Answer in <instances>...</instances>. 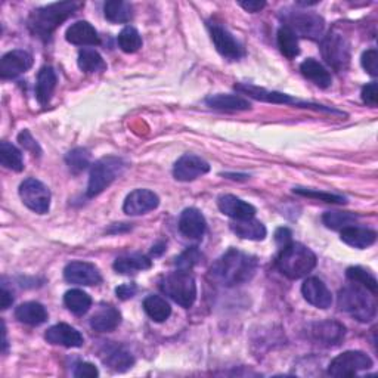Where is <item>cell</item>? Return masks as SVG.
Instances as JSON below:
<instances>
[{"instance_id": "1", "label": "cell", "mask_w": 378, "mask_h": 378, "mask_svg": "<svg viewBox=\"0 0 378 378\" xmlns=\"http://www.w3.org/2000/svg\"><path fill=\"white\" fill-rule=\"evenodd\" d=\"M257 270V259L237 248H229L210 267V277L225 287L248 282Z\"/></svg>"}, {"instance_id": "2", "label": "cell", "mask_w": 378, "mask_h": 378, "mask_svg": "<svg viewBox=\"0 0 378 378\" xmlns=\"http://www.w3.org/2000/svg\"><path fill=\"white\" fill-rule=\"evenodd\" d=\"M80 6L81 5L76 2H61L39 8L33 11L29 18V29L37 37L46 40L64 21L73 16Z\"/></svg>"}, {"instance_id": "3", "label": "cell", "mask_w": 378, "mask_h": 378, "mask_svg": "<svg viewBox=\"0 0 378 378\" xmlns=\"http://www.w3.org/2000/svg\"><path fill=\"white\" fill-rule=\"evenodd\" d=\"M277 266L282 275L290 280L307 277L317 266V256L313 251L300 242L285 245L277 259Z\"/></svg>"}, {"instance_id": "4", "label": "cell", "mask_w": 378, "mask_h": 378, "mask_svg": "<svg viewBox=\"0 0 378 378\" xmlns=\"http://www.w3.org/2000/svg\"><path fill=\"white\" fill-rule=\"evenodd\" d=\"M375 294L359 284H352L340 290L339 307L349 313L352 318L359 322H369L375 318L377 305L374 300Z\"/></svg>"}, {"instance_id": "5", "label": "cell", "mask_w": 378, "mask_h": 378, "mask_svg": "<svg viewBox=\"0 0 378 378\" xmlns=\"http://www.w3.org/2000/svg\"><path fill=\"white\" fill-rule=\"evenodd\" d=\"M161 291L182 307H191L197 299L195 278L188 270H176L160 282Z\"/></svg>"}, {"instance_id": "6", "label": "cell", "mask_w": 378, "mask_h": 378, "mask_svg": "<svg viewBox=\"0 0 378 378\" xmlns=\"http://www.w3.org/2000/svg\"><path fill=\"white\" fill-rule=\"evenodd\" d=\"M126 169V163L118 157H103L91 169L86 195L93 198L105 191Z\"/></svg>"}, {"instance_id": "7", "label": "cell", "mask_w": 378, "mask_h": 378, "mask_svg": "<svg viewBox=\"0 0 378 378\" xmlns=\"http://www.w3.org/2000/svg\"><path fill=\"white\" fill-rule=\"evenodd\" d=\"M322 58L335 71H344L350 64V44L337 29L331 30L321 44Z\"/></svg>"}, {"instance_id": "8", "label": "cell", "mask_w": 378, "mask_h": 378, "mask_svg": "<svg viewBox=\"0 0 378 378\" xmlns=\"http://www.w3.org/2000/svg\"><path fill=\"white\" fill-rule=\"evenodd\" d=\"M282 18H284V26L300 37L318 40L325 29L324 18L315 12L287 11L284 12Z\"/></svg>"}, {"instance_id": "9", "label": "cell", "mask_w": 378, "mask_h": 378, "mask_svg": "<svg viewBox=\"0 0 378 378\" xmlns=\"http://www.w3.org/2000/svg\"><path fill=\"white\" fill-rule=\"evenodd\" d=\"M372 359L364 352L349 350L337 358H334L328 367V375L331 377H353L361 371L372 368Z\"/></svg>"}, {"instance_id": "10", "label": "cell", "mask_w": 378, "mask_h": 378, "mask_svg": "<svg viewBox=\"0 0 378 378\" xmlns=\"http://www.w3.org/2000/svg\"><path fill=\"white\" fill-rule=\"evenodd\" d=\"M19 197L24 205L37 215H45L51 208V191L34 178L26 179L19 185Z\"/></svg>"}, {"instance_id": "11", "label": "cell", "mask_w": 378, "mask_h": 378, "mask_svg": "<svg viewBox=\"0 0 378 378\" xmlns=\"http://www.w3.org/2000/svg\"><path fill=\"white\" fill-rule=\"evenodd\" d=\"M235 89L244 95H248L251 98H255L257 101H265V102H272V103H284V105H296V107H302V108H313V110H320V111H331V113H339L335 110L331 108H325L322 105L318 103H310V102H303L299 99H294L290 95L281 93V92H269L265 91L262 88L253 86V85H248V83H244V85H235Z\"/></svg>"}, {"instance_id": "12", "label": "cell", "mask_w": 378, "mask_h": 378, "mask_svg": "<svg viewBox=\"0 0 378 378\" xmlns=\"http://www.w3.org/2000/svg\"><path fill=\"white\" fill-rule=\"evenodd\" d=\"M160 204V198L150 189H135L124 200L123 210L129 216H139L153 212Z\"/></svg>"}, {"instance_id": "13", "label": "cell", "mask_w": 378, "mask_h": 378, "mask_svg": "<svg viewBox=\"0 0 378 378\" xmlns=\"http://www.w3.org/2000/svg\"><path fill=\"white\" fill-rule=\"evenodd\" d=\"M64 278L76 285H98L102 281L98 267L89 262H71L64 269Z\"/></svg>"}, {"instance_id": "14", "label": "cell", "mask_w": 378, "mask_h": 378, "mask_svg": "<svg viewBox=\"0 0 378 378\" xmlns=\"http://www.w3.org/2000/svg\"><path fill=\"white\" fill-rule=\"evenodd\" d=\"M33 67V56L27 51L15 49L4 55L0 61V77L15 78Z\"/></svg>"}, {"instance_id": "15", "label": "cell", "mask_w": 378, "mask_h": 378, "mask_svg": "<svg viewBox=\"0 0 378 378\" xmlns=\"http://www.w3.org/2000/svg\"><path fill=\"white\" fill-rule=\"evenodd\" d=\"M210 172V164L198 155L185 154L182 155L173 169V175L180 182H191Z\"/></svg>"}, {"instance_id": "16", "label": "cell", "mask_w": 378, "mask_h": 378, "mask_svg": "<svg viewBox=\"0 0 378 378\" xmlns=\"http://www.w3.org/2000/svg\"><path fill=\"white\" fill-rule=\"evenodd\" d=\"M210 34L218 49V52L228 58V59H240L244 56V48L240 45V41L230 34L225 27L219 24L210 26Z\"/></svg>"}, {"instance_id": "17", "label": "cell", "mask_w": 378, "mask_h": 378, "mask_svg": "<svg viewBox=\"0 0 378 378\" xmlns=\"http://www.w3.org/2000/svg\"><path fill=\"white\" fill-rule=\"evenodd\" d=\"M99 356H101V359L105 365L110 367L114 371H118V372L128 371L135 364L133 354L117 343L105 344L102 347Z\"/></svg>"}, {"instance_id": "18", "label": "cell", "mask_w": 378, "mask_h": 378, "mask_svg": "<svg viewBox=\"0 0 378 378\" xmlns=\"http://www.w3.org/2000/svg\"><path fill=\"white\" fill-rule=\"evenodd\" d=\"M302 294L307 303L320 309H328L332 303V294L317 277L307 278L302 285Z\"/></svg>"}, {"instance_id": "19", "label": "cell", "mask_w": 378, "mask_h": 378, "mask_svg": "<svg viewBox=\"0 0 378 378\" xmlns=\"http://www.w3.org/2000/svg\"><path fill=\"white\" fill-rule=\"evenodd\" d=\"M346 330L340 322L324 321L310 327L312 339L324 346H337L344 339Z\"/></svg>"}, {"instance_id": "20", "label": "cell", "mask_w": 378, "mask_h": 378, "mask_svg": "<svg viewBox=\"0 0 378 378\" xmlns=\"http://www.w3.org/2000/svg\"><path fill=\"white\" fill-rule=\"evenodd\" d=\"M207 222L198 208H185L179 218V230L186 238L200 240L205 234Z\"/></svg>"}, {"instance_id": "21", "label": "cell", "mask_w": 378, "mask_h": 378, "mask_svg": "<svg viewBox=\"0 0 378 378\" xmlns=\"http://www.w3.org/2000/svg\"><path fill=\"white\" fill-rule=\"evenodd\" d=\"M45 339L51 344L64 347H81L85 343L83 335L68 324H56L51 327L45 334Z\"/></svg>"}, {"instance_id": "22", "label": "cell", "mask_w": 378, "mask_h": 378, "mask_svg": "<svg viewBox=\"0 0 378 378\" xmlns=\"http://www.w3.org/2000/svg\"><path fill=\"white\" fill-rule=\"evenodd\" d=\"M219 210L234 220H245V219H253L256 216V208L241 198L235 195H222L218 200Z\"/></svg>"}, {"instance_id": "23", "label": "cell", "mask_w": 378, "mask_h": 378, "mask_svg": "<svg viewBox=\"0 0 378 378\" xmlns=\"http://www.w3.org/2000/svg\"><path fill=\"white\" fill-rule=\"evenodd\" d=\"M68 44L77 46H96L99 45V36L95 27L88 21H77L71 24L66 33Z\"/></svg>"}, {"instance_id": "24", "label": "cell", "mask_w": 378, "mask_h": 378, "mask_svg": "<svg viewBox=\"0 0 378 378\" xmlns=\"http://www.w3.org/2000/svg\"><path fill=\"white\" fill-rule=\"evenodd\" d=\"M120 322L121 313L111 305H101L91 318V327L99 332L114 331Z\"/></svg>"}, {"instance_id": "25", "label": "cell", "mask_w": 378, "mask_h": 378, "mask_svg": "<svg viewBox=\"0 0 378 378\" xmlns=\"http://www.w3.org/2000/svg\"><path fill=\"white\" fill-rule=\"evenodd\" d=\"M205 103L210 108L218 111H245L251 108V103L248 99L240 95H229V93H218L212 95L205 99Z\"/></svg>"}, {"instance_id": "26", "label": "cell", "mask_w": 378, "mask_h": 378, "mask_svg": "<svg viewBox=\"0 0 378 378\" xmlns=\"http://www.w3.org/2000/svg\"><path fill=\"white\" fill-rule=\"evenodd\" d=\"M342 241L353 248H368L377 241V233L372 229L358 228V226H349L342 229Z\"/></svg>"}, {"instance_id": "27", "label": "cell", "mask_w": 378, "mask_h": 378, "mask_svg": "<svg viewBox=\"0 0 378 378\" xmlns=\"http://www.w3.org/2000/svg\"><path fill=\"white\" fill-rule=\"evenodd\" d=\"M56 88V73L52 67L46 66L40 68L36 81V98L40 105L49 103Z\"/></svg>"}, {"instance_id": "28", "label": "cell", "mask_w": 378, "mask_h": 378, "mask_svg": "<svg viewBox=\"0 0 378 378\" xmlns=\"http://www.w3.org/2000/svg\"><path fill=\"white\" fill-rule=\"evenodd\" d=\"M15 318L27 325H41L48 320V312L44 305L37 302H27L15 309Z\"/></svg>"}, {"instance_id": "29", "label": "cell", "mask_w": 378, "mask_h": 378, "mask_svg": "<svg viewBox=\"0 0 378 378\" xmlns=\"http://www.w3.org/2000/svg\"><path fill=\"white\" fill-rule=\"evenodd\" d=\"M300 71L307 80L313 81L315 85L321 89H327L331 86V83H332L331 74L317 59L309 58V59L303 61L302 66H300Z\"/></svg>"}, {"instance_id": "30", "label": "cell", "mask_w": 378, "mask_h": 378, "mask_svg": "<svg viewBox=\"0 0 378 378\" xmlns=\"http://www.w3.org/2000/svg\"><path fill=\"white\" fill-rule=\"evenodd\" d=\"M230 229H233L234 234H237L238 237L251 241H262L267 234L265 225L256 220L255 218L245 220H235L230 223Z\"/></svg>"}, {"instance_id": "31", "label": "cell", "mask_w": 378, "mask_h": 378, "mask_svg": "<svg viewBox=\"0 0 378 378\" xmlns=\"http://www.w3.org/2000/svg\"><path fill=\"white\" fill-rule=\"evenodd\" d=\"M103 15L110 23L124 24L133 18V9L131 4L123 2V0H110L103 5Z\"/></svg>"}, {"instance_id": "32", "label": "cell", "mask_w": 378, "mask_h": 378, "mask_svg": "<svg viewBox=\"0 0 378 378\" xmlns=\"http://www.w3.org/2000/svg\"><path fill=\"white\" fill-rule=\"evenodd\" d=\"M153 262L142 255H128L121 256L114 262V269L118 274H136L139 270L151 269Z\"/></svg>"}, {"instance_id": "33", "label": "cell", "mask_w": 378, "mask_h": 378, "mask_svg": "<svg viewBox=\"0 0 378 378\" xmlns=\"http://www.w3.org/2000/svg\"><path fill=\"white\" fill-rule=\"evenodd\" d=\"M143 310L155 322H164L172 315V307L167 300L154 294L143 300Z\"/></svg>"}, {"instance_id": "34", "label": "cell", "mask_w": 378, "mask_h": 378, "mask_svg": "<svg viewBox=\"0 0 378 378\" xmlns=\"http://www.w3.org/2000/svg\"><path fill=\"white\" fill-rule=\"evenodd\" d=\"M0 163L5 169L14 170V172H23L24 170V160L23 154L16 148L15 145L9 142L0 143Z\"/></svg>"}, {"instance_id": "35", "label": "cell", "mask_w": 378, "mask_h": 378, "mask_svg": "<svg viewBox=\"0 0 378 378\" xmlns=\"http://www.w3.org/2000/svg\"><path fill=\"white\" fill-rule=\"evenodd\" d=\"M64 305L76 315H85L92 306V299L83 290H70L64 296Z\"/></svg>"}, {"instance_id": "36", "label": "cell", "mask_w": 378, "mask_h": 378, "mask_svg": "<svg viewBox=\"0 0 378 378\" xmlns=\"http://www.w3.org/2000/svg\"><path fill=\"white\" fill-rule=\"evenodd\" d=\"M278 48L281 53L288 59H294L300 53L297 36L285 26L278 30Z\"/></svg>"}, {"instance_id": "37", "label": "cell", "mask_w": 378, "mask_h": 378, "mask_svg": "<svg viewBox=\"0 0 378 378\" xmlns=\"http://www.w3.org/2000/svg\"><path fill=\"white\" fill-rule=\"evenodd\" d=\"M78 67L85 73H98L107 68L103 58L95 49H83L78 53Z\"/></svg>"}, {"instance_id": "38", "label": "cell", "mask_w": 378, "mask_h": 378, "mask_svg": "<svg viewBox=\"0 0 378 378\" xmlns=\"http://www.w3.org/2000/svg\"><path fill=\"white\" fill-rule=\"evenodd\" d=\"M117 44L123 52L135 53L142 48V37L136 29L124 27L117 37Z\"/></svg>"}, {"instance_id": "39", "label": "cell", "mask_w": 378, "mask_h": 378, "mask_svg": "<svg viewBox=\"0 0 378 378\" xmlns=\"http://www.w3.org/2000/svg\"><path fill=\"white\" fill-rule=\"evenodd\" d=\"M322 222L330 229L342 230L349 226H353L356 222H358V216L349 212H327L322 216Z\"/></svg>"}, {"instance_id": "40", "label": "cell", "mask_w": 378, "mask_h": 378, "mask_svg": "<svg viewBox=\"0 0 378 378\" xmlns=\"http://www.w3.org/2000/svg\"><path fill=\"white\" fill-rule=\"evenodd\" d=\"M346 277L349 278V281H352L354 284H359V285L365 287L367 290H369L372 294H377V280L364 267H361V266L349 267L346 272Z\"/></svg>"}, {"instance_id": "41", "label": "cell", "mask_w": 378, "mask_h": 378, "mask_svg": "<svg viewBox=\"0 0 378 378\" xmlns=\"http://www.w3.org/2000/svg\"><path fill=\"white\" fill-rule=\"evenodd\" d=\"M66 163L68 165V169L77 175L80 172H83L85 169H88V165L91 163V154L83 150V148H76L73 151H70L66 157Z\"/></svg>"}, {"instance_id": "42", "label": "cell", "mask_w": 378, "mask_h": 378, "mask_svg": "<svg viewBox=\"0 0 378 378\" xmlns=\"http://www.w3.org/2000/svg\"><path fill=\"white\" fill-rule=\"evenodd\" d=\"M203 259V255L200 253L198 247H189L186 248L180 256L176 257L175 265L179 270H191L194 266H197Z\"/></svg>"}, {"instance_id": "43", "label": "cell", "mask_w": 378, "mask_h": 378, "mask_svg": "<svg viewBox=\"0 0 378 378\" xmlns=\"http://www.w3.org/2000/svg\"><path fill=\"white\" fill-rule=\"evenodd\" d=\"M294 194H299L307 198H315V200H321L325 203H332V204H344L346 198L337 194H330V193H321L317 191V189H307V188H294Z\"/></svg>"}, {"instance_id": "44", "label": "cell", "mask_w": 378, "mask_h": 378, "mask_svg": "<svg viewBox=\"0 0 378 378\" xmlns=\"http://www.w3.org/2000/svg\"><path fill=\"white\" fill-rule=\"evenodd\" d=\"M361 64L368 74H371L372 77L378 76V52H377V49L365 51L362 53V58H361Z\"/></svg>"}, {"instance_id": "45", "label": "cell", "mask_w": 378, "mask_h": 378, "mask_svg": "<svg viewBox=\"0 0 378 378\" xmlns=\"http://www.w3.org/2000/svg\"><path fill=\"white\" fill-rule=\"evenodd\" d=\"M18 142L24 150L30 151L33 155H37V157L41 155L40 145L37 143V141L33 138V135L29 131H23L18 135Z\"/></svg>"}, {"instance_id": "46", "label": "cell", "mask_w": 378, "mask_h": 378, "mask_svg": "<svg viewBox=\"0 0 378 378\" xmlns=\"http://www.w3.org/2000/svg\"><path fill=\"white\" fill-rule=\"evenodd\" d=\"M74 377L77 378H93L99 375L98 368L91 362H78L74 368Z\"/></svg>"}, {"instance_id": "47", "label": "cell", "mask_w": 378, "mask_h": 378, "mask_svg": "<svg viewBox=\"0 0 378 378\" xmlns=\"http://www.w3.org/2000/svg\"><path fill=\"white\" fill-rule=\"evenodd\" d=\"M362 101L369 105V107H377L378 102V86L377 83L372 81L362 89Z\"/></svg>"}, {"instance_id": "48", "label": "cell", "mask_w": 378, "mask_h": 378, "mask_svg": "<svg viewBox=\"0 0 378 378\" xmlns=\"http://www.w3.org/2000/svg\"><path fill=\"white\" fill-rule=\"evenodd\" d=\"M138 291V287L135 284H123L120 287L116 288V294H117V297L121 299V300H129L132 299L135 294Z\"/></svg>"}, {"instance_id": "49", "label": "cell", "mask_w": 378, "mask_h": 378, "mask_svg": "<svg viewBox=\"0 0 378 378\" xmlns=\"http://www.w3.org/2000/svg\"><path fill=\"white\" fill-rule=\"evenodd\" d=\"M275 241L280 247H285L291 242V230L288 228H280L275 233Z\"/></svg>"}, {"instance_id": "50", "label": "cell", "mask_w": 378, "mask_h": 378, "mask_svg": "<svg viewBox=\"0 0 378 378\" xmlns=\"http://www.w3.org/2000/svg\"><path fill=\"white\" fill-rule=\"evenodd\" d=\"M240 5L248 12H259L266 6V4L260 2V0H248V2H241Z\"/></svg>"}, {"instance_id": "51", "label": "cell", "mask_w": 378, "mask_h": 378, "mask_svg": "<svg viewBox=\"0 0 378 378\" xmlns=\"http://www.w3.org/2000/svg\"><path fill=\"white\" fill-rule=\"evenodd\" d=\"M12 303H14L12 292L4 284V287H2V309H8Z\"/></svg>"}, {"instance_id": "52", "label": "cell", "mask_w": 378, "mask_h": 378, "mask_svg": "<svg viewBox=\"0 0 378 378\" xmlns=\"http://www.w3.org/2000/svg\"><path fill=\"white\" fill-rule=\"evenodd\" d=\"M164 247H165V244H158V245H154L153 247V255L154 256H160L161 253H163V251H164Z\"/></svg>"}]
</instances>
